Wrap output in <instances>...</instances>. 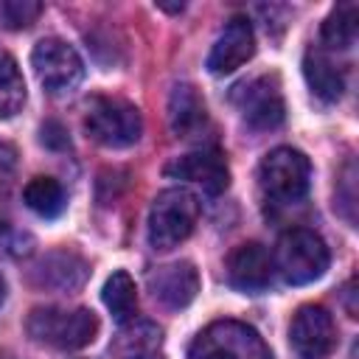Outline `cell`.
I'll return each mask as SVG.
<instances>
[{"instance_id":"cell-1","label":"cell","mask_w":359,"mask_h":359,"mask_svg":"<svg viewBox=\"0 0 359 359\" xmlns=\"http://www.w3.org/2000/svg\"><path fill=\"white\" fill-rule=\"evenodd\" d=\"M25 328L39 345H48L56 351H79L95 339L98 317L90 309L39 306L28 314Z\"/></svg>"},{"instance_id":"cell-2","label":"cell","mask_w":359,"mask_h":359,"mask_svg":"<svg viewBox=\"0 0 359 359\" xmlns=\"http://www.w3.org/2000/svg\"><path fill=\"white\" fill-rule=\"evenodd\" d=\"M328 247L325 241L309 230V227H292L286 230L278 244H275V255H272V269L292 286H303L311 283L317 278L325 275L328 269Z\"/></svg>"},{"instance_id":"cell-3","label":"cell","mask_w":359,"mask_h":359,"mask_svg":"<svg viewBox=\"0 0 359 359\" xmlns=\"http://www.w3.org/2000/svg\"><path fill=\"white\" fill-rule=\"evenodd\" d=\"M258 185L272 205H297L311 185V163L300 149L278 146L258 165Z\"/></svg>"},{"instance_id":"cell-4","label":"cell","mask_w":359,"mask_h":359,"mask_svg":"<svg viewBox=\"0 0 359 359\" xmlns=\"http://www.w3.org/2000/svg\"><path fill=\"white\" fill-rule=\"evenodd\" d=\"M199 219V199L188 188H165L149 210V244L160 252L185 241Z\"/></svg>"},{"instance_id":"cell-5","label":"cell","mask_w":359,"mask_h":359,"mask_svg":"<svg viewBox=\"0 0 359 359\" xmlns=\"http://www.w3.org/2000/svg\"><path fill=\"white\" fill-rule=\"evenodd\" d=\"M188 359H272V353L252 325L216 320L196 334Z\"/></svg>"},{"instance_id":"cell-6","label":"cell","mask_w":359,"mask_h":359,"mask_svg":"<svg viewBox=\"0 0 359 359\" xmlns=\"http://www.w3.org/2000/svg\"><path fill=\"white\" fill-rule=\"evenodd\" d=\"M84 129L95 143H101L107 149H126L140 140L143 118L135 104H129L123 98L98 95L87 107Z\"/></svg>"},{"instance_id":"cell-7","label":"cell","mask_w":359,"mask_h":359,"mask_svg":"<svg viewBox=\"0 0 359 359\" xmlns=\"http://www.w3.org/2000/svg\"><path fill=\"white\" fill-rule=\"evenodd\" d=\"M31 65H34L39 84L50 95H67L84 79V62H81L79 50L73 45H67L65 39H56V36L39 39L34 45Z\"/></svg>"},{"instance_id":"cell-8","label":"cell","mask_w":359,"mask_h":359,"mask_svg":"<svg viewBox=\"0 0 359 359\" xmlns=\"http://www.w3.org/2000/svg\"><path fill=\"white\" fill-rule=\"evenodd\" d=\"M233 101L241 112V118L252 126V129H278L286 118V104H283V93L278 84V76H258L252 81H244L236 87Z\"/></svg>"},{"instance_id":"cell-9","label":"cell","mask_w":359,"mask_h":359,"mask_svg":"<svg viewBox=\"0 0 359 359\" xmlns=\"http://www.w3.org/2000/svg\"><path fill=\"white\" fill-rule=\"evenodd\" d=\"M337 342V328L323 306L297 309L289 325V345L297 359H325Z\"/></svg>"},{"instance_id":"cell-10","label":"cell","mask_w":359,"mask_h":359,"mask_svg":"<svg viewBox=\"0 0 359 359\" xmlns=\"http://www.w3.org/2000/svg\"><path fill=\"white\" fill-rule=\"evenodd\" d=\"M165 174L182 182H191L196 188H202L208 196H219L227 185H230V168L222 151L216 149H202V151H191L177 157L174 163L165 165Z\"/></svg>"},{"instance_id":"cell-11","label":"cell","mask_w":359,"mask_h":359,"mask_svg":"<svg viewBox=\"0 0 359 359\" xmlns=\"http://www.w3.org/2000/svg\"><path fill=\"white\" fill-rule=\"evenodd\" d=\"M255 53V31L252 22L241 14L230 17L224 31L219 34V39L213 42L210 53H208V70L213 76H227L233 70H238L244 62H250Z\"/></svg>"},{"instance_id":"cell-12","label":"cell","mask_w":359,"mask_h":359,"mask_svg":"<svg viewBox=\"0 0 359 359\" xmlns=\"http://www.w3.org/2000/svg\"><path fill=\"white\" fill-rule=\"evenodd\" d=\"M146 283L151 297L165 309H185L199 292V272L194 269L191 261H177L149 272Z\"/></svg>"},{"instance_id":"cell-13","label":"cell","mask_w":359,"mask_h":359,"mask_svg":"<svg viewBox=\"0 0 359 359\" xmlns=\"http://www.w3.org/2000/svg\"><path fill=\"white\" fill-rule=\"evenodd\" d=\"M272 255L264 244H238L227 258V278L241 292H264L272 283Z\"/></svg>"},{"instance_id":"cell-14","label":"cell","mask_w":359,"mask_h":359,"mask_svg":"<svg viewBox=\"0 0 359 359\" xmlns=\"http://www.w3.org/2000/svg\"><path fill=\"white\" fill-rule=\"evenodd\" d=\"M87 275H90L87 261L79 258L76 252H67V250L48 252L31 269L34 283L42 289H53V292H76L84 286Z\"/></svg>"},{"instance_id":"cell-15","label":"cell","mask_w":359,"mask_h":359,"mask_svg":"<svg viewBox=\"0 0 359 359\" xmlns=\"http://www.w3.org/2000/svg\"><path fill=\"white\" fill-rule=\"evenodd\" d=\"M303 76L311 87V93L325 101V104H334L342 98V90H345V73L342 67L323 50V48H309L306 50V59H303Z\"/></svg>"},{"instance_id":"cell-16","label":"cell","mask_w":359,"mask_h":359,"mask_svg":"<svg viewBox=\"0 0 359 359\" xmlns=\"http://www.w3.org/2000/svg\"><path fill=\"white\" fill-rule=\"evenodd\" d=\"M168 121H171V129H174L177 137H194L208 123L205 101L196 93V87L177 84L171 90V98H168Z\"/></svg>"},{"instance_id":"cell-17","label":"cell","mask_w":359,"mask_h":359,"mask_svg":"<svg viewBox=\"0 0 359 359\" xmlns=\"http://www.w3.org/2000/svg\"><path fill=\"white\" fill-rule=\"evenodd\" d=\"M356 34H359V6L356 3H339L323 22V42L331 50L353 48Z\"/></svg>"},{"instance_id":"cell-18","label":"cell","mask_w":359,"mask_h":359,"mask_svg":"<svg viewBox=\"0 0 359 359\" xmlns=\"http://www.w3.org/2000/svg\"><path fill=\"white\" fill-rule=\"evenodd\" d=\"M22 199H25V205H28L36 216H42V219H56V216L65 210V205H67L65 188H62L53 177H34V180L25 185Z\"/></svg>"},{"instance_id":"cell-19","label":"cell","mask_w":359,"mask_h":359,"mask_svg":"<svg viewBox=\"0 0 359 359\" xmlns=\"http://www.w3.org/2000/svg\"><path fill=\"white\" fill-rule=\"evenodd\" d=\"M25 104V81L11 53L0 50V118H14Z\"/></svg>"},{"instance_id":"cell-20","label":"cell","mask_w":359,"mask_h":359,"mask_svg":"<svg viewBox=\"0 0 359 359\" xmlns=\"http://www.w3.org/2000/svg\"><path fill=\"white\" fill-rule=\"evenodd\" d=\"M160 328L151 325V323H137V325H129L118 334L112 351L121 356V359H140L146 353H157L160 348Z\"/></svg>"},{"instance_id":"cell-21","label":"cell","mask_w":359,"mask_h":359,"mask_svg":"<svg viewBox=\"0 0 359 359\" xmlns=\"http://www.w3.org/2000/svg\"><path fill=\"white\" fill-rule=\"evenodd\" d=\"M104 306L112 311V317L118 323H126L135 309H137V294H135V280L126 275V272H112L104 283Z\"/></svg>"},{"instance_id":"cell-22","label":"cell","mask_w":359,"mask_h":359,"mask_svg":"<svg viewBox=\"0 0 359 359\" xmlns=\"http://www.w3.org/2000/svg\"><path fill=\"white\" fill-rule=\"evenodd\" d=\"M39 14H42V3L36 0H0V25L11 31L34 25Z\"/></svg>"},{"instance_id":"cell-23","label":"cell","mask_w":359,"mask_h":359,"mask_svg":"<svg viewBox=\"0 0 359 359\" xmlns=\"http://www.w3.org/2000/svg\"><path fill=\"white\" fill-rule=\"evenodd\" d=\"M17 177V149L11 143H0V208L8 202Z\"/></svg>"},{"instance_id":"cell-24","label":"cell","mask_w":359,"mask_h":359,"mask_svg":"<svg viewBox=\"0 0 359 359\" xmlns=\"http://www.w3.org/2000/svg\"><path fill=\"white\" fill-rule=\"evenodd\" d=\"M42 143L50 146V149H67V146H70V137H67V132H65L62 123L48 121V123L42 126Z\"/></svg>"},{"instance_id":"cell-25","label":"cell","mask_w":359,"mask_h":359,"mask_svg":"<svg viewBox=\"0 0 359 359\" xmlns=\"http://www.w3.org/2000/svg\"><path fill=\"white\" fill-rule=\"evenodd\" d=\"M345 292H348V294H345V300H348V314H351V317H356V306H353V292H356V283L351 280Z\"/></svg>"},{"instance_id":"cell-26","label":"cell","mask_w":359,"mask_h":359,"mask_svg":"<svg viewBox=\"0 0 359 359\" xmlns=\"http://www.w3.org/2000/svg\"><path fill=\"white\" fill-rule=\"evenodd\" d=\"M157 8H163V11H171V14H177V11H182L185 6H182V3H174V6H165V3H157Z\"/></svg>"},{"instance_id":"cell-27","label":"cell","mask_w":359,"mask_h":359,"mask_svg":"<svg viewBox=\"0 0 359 359\" xmlns=\"http://www.w3.org/2000/svg\"><path fill=\"white\" fill-rule=\"evenodd\" d=\"M3 300H6V280H3V275H0V306H3Z\"/></svg>"},{"instance_id":"cell-28","label":"cell","mask_w":359,"mask_h":359,"mask_svg":"<svg viewBox=\"0 0 359 359\" xmlns=\"http://www.w3.org/2000/svg\"><path fill=\"white\" fill-rule=\"evenodd\" d=\"M140 359H163L160 353H146V356H140Z\"/></svg>"},{"instance_id":"cell-29","label":"cell","mask_w":359,"mask_h":359,"mask_svg":"<svg viewBox=\"0 0 359 359\" xmlns=\"http://www.w3.org/2000/svg\"><path fill=\"white\" fill-rule=\"evenodd\" d=\"M0 359H14V356H8V353H0Z\"/></svg>"}]
</instances>
